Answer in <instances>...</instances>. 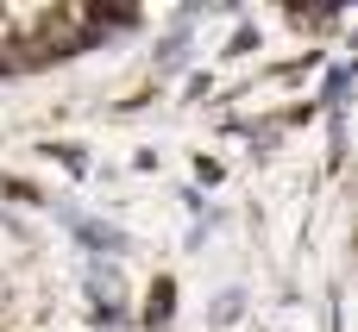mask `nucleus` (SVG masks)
<instances>
[{
	"mask_svg": "<svg viewBox=\"0 0 358 332\" xmlns=\"http://www.w3.org/2000/svg\"><path fill=\"white\" fill-rule=\"evenodd\" d=\"M88 19L76 13H0V63L13 50H50L63 44V31H82Z\"/></svg>",
	"mask_w": 358,
	"mask_h": 332,
	"instance_id": "nucleus-1",
	"label": "nucleus"
}]
</instances>
